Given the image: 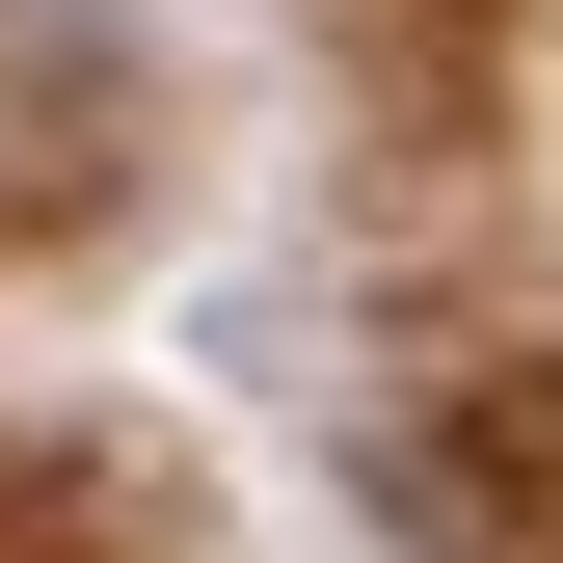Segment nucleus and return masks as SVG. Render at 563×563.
<instances>
[{"mask_svg":"<svg viewBox=\"0 0 563 563\" xmlns=\"http://www.w3.org/2000/svg\"><path fill=\"white\" fill-rule=\"evenodd\" d=\"M376 510L430 563H563V349H456V376L376 430Z\"/></svg>","mask_w":563,"mask_h":563,"instance_id":"obj_1","label":"nucleus"}]
</instances>
